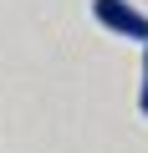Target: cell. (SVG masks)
<instances>
[{"label":"cell","mask_w":148,"mask_h":153,"mask_svg":"<svg viewBox=\"0 0 148 153\" xmlns=\"http://www.w3.org/2000/svg\"><path fill=\"white\" fill-rule=\"evenodd\" d=\"M92 21H102L112 36H128V41H148V16L128 0H92Z\"/></svg>","instance_id":"6da1fadb"},{"label":"cell","mask_w":148,"mask_h":153,"mask_svg":"<svg viewBox=\"0 0 148 153\" xmlns=\"http://www.w3.org/2000/svg\"><path fill=\"white\" fill-rule=\"evenodd\" d=\"M138 112L148 117V41H143V87H138Z\"/></svg>","instance_id":"7a4b0ae2"}]
</instances>
